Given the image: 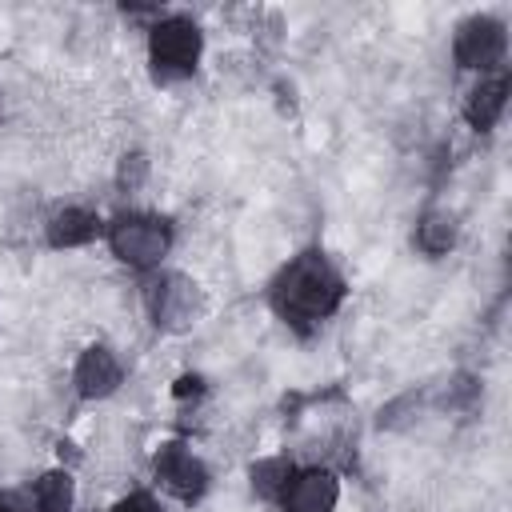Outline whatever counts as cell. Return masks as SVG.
<instances>
[{"label": "cell", "mask_w": 512, "mask_h": 512, "mask_svg": "<svg viewBox=\"0 0 512 512\" xmlns=\"http://www.w3.org/2000/svg\"><path fill=\"white\" fill-rule=\"evenodd\" d=\"M340 300H344V276L324 260V252H300L272 284V308L296 328L332 316Z\"/></svg>", "instance_id": "obj_1"}, {"label": "cell", "mask_w": 512, "mask_h": 512, "mask_svg": "<svg viewBox=\"0 0 512 512\" xmlns=\"http://www.w3.org/2000/svg\"><path fill=\"white\" fill-rule=\"evenodd\" d=\"M200 48H204V36L188 16H160L148 32V60H152L156 80L192 76Z\"/></svg>", "instance_id": "obj_2"}, {"label": "cell", "mask_w": 512, "mask_h": 512, "mask_svg": "<svg viewBox=\"0 0 512 512\" xmlns=\"http://www.w3.org/2000/svg\"><path fill=\"white\" fill-rule=\"evenodd\" d=\"M108 244H112V256L132 264V268H156L172 244V228L168 220L160 216H144V212H128V216H116L112 228H108Z\"/></svg>", "instance_id": "obj_3"}, {"label": "cell", "mask_w": 512, "mask_h": 512, "mask_svg": "<svg viewBox=\"0 0 512 512\" xmlns=\"http://www.w3.org/2000/svg\"><path fill=\"white\" fill-rule=\"evenodd\" d=\"M200 308H204L200 288H196L188 276H180V272L160 276V280H152V284H148V312H152L156 328L184 332V328H192V324H196Z\"/></svg>", "instance_id": "obj_4"}, {"label": "cell", "mask_w": 512, "mask_h": 512, "mask_svg": "<svg viewBox=\"0 0 512 512\" xmlns=\"http://www.w3.org/2000/svg\"><path fill=\"white\" fill-rule=\"evenodd\" d=\"M504 48H508V36H504V24L492 20V16H468L460 28H456V40H452V56L460 68H496L504 60Z\"/></svg>", "instance_id": "obj_5"}, {"label": "cell", "mask_w": 512, "mask_h": 512, "mask_svg": "<svg viewBox=\"0 0 512 512\" xmlns=\"http://www.w3.org/2000/svg\"><path fill=\"white\" fill-rule=\"evenodd\" d=\"M152 464H156V476L164 480V488H168L176 500L196 504V500L208 492V468H204L180 440L160 444V452H156Z\"/></svg>", "instance_id": "obj_6"}, {"label": "cell", "mask_w": 512, "mask_h": 512, "mask_svg": "<svg viewBox=\"0 0 512 512\" xmlns=\"http://www.w3.org/2000/svg\"><path fill=\"white\" fill-rule=\"evenodd\" d=\"M340 500V484L328 468H304V472H292L280 504L284 512H332Z\"/></svg>", "instance_id": "obj_7"}, {"label": "cell", "mask_w": 512, "mask_h": 512, "mask_svg": "<svg viewBox=\"0 0 512 512\" xmlns=\"http://www.w3.org/2000/svg\"><path fill=\"white\" fill-rule=\"evenodd\" d=\"M120 376H124V372H120V360H116L112 348H104V344L84 348L80 360H76V372H72L76 392H80L84 400H100V396L116 392Z\"/></svg>", "instance_id": "obj_8"}, {"label": "cell", "mask_w": 512, "mask_h": 512, "mask_svg": "<svg viewBox=\"0 0 512 512\" xmlns=\"http://www.w3.org/2000/svg\"><path fill=\"white\" fill-rule=\"evenodd\" d=\"M504 104H508V76H504V72L484 76V80L468 92V100H464V120H468L476 132H488V128L500 120Z\"/></svg>", "instance_id": "obj_9"}, {"label": "cell", "mask_w": 512, "mask_h": 512, "mask_svg": "<svg viewBox=\"0 0 512 512\" xmlns=\"http://www.w3.org/2000/svg\"><path fill=\"white\" fill-rule=\"evenodd\" d=\"M100 236V216L88 208H60L48 220V244L52 248H80Z\"/></svg>", "instance_id": "obj_10"}, {"label": "cell", "mask_w": 512, "mask_h": 512, "mask_svg": "<svg viewBox=\"0 0 512 512\" xmlns=\"http://www.w3.org/2000/svg\"><path fill=\"white\" fill-rule=\"evenodd\" d=\"M456 216L452 212H444V208H428L424 216H420V224H416V248L424 252V256H444L452 244H456Z\"/></svg>", "instance_id": "obj_11"}, {"label": "cell", "mask_w": 512, "mask_h": 512, "mask_svg": "<svg viewBox=\"0 0 512 512\" xmlns=\"http://www.w3.org/2000/svg\"><path fill=\"white\" fill-rule=\"evenodd\" d=\"M32 504L36 512H72V476L60 468L44 472L32 488Z\"/></svg>", "instance_id": "obj_12"}, {"label": "cell", "mask_w": 512, "mask_h": 512, "mask_svg": "<svg viewBox=\"0 0 512 512\" xmlns=\"http://www.w3.org/2000/svg\"><path fill=\"white\" fill-rule=\"evenodd\" d=\"M288 480H292V460H284V456H268V460L252 464V492L264 500H280Z\"/></svg>", "instance_id": "obj_13"}, {"label": "cell", "mask_w": 512, "mask_h": 512, "mask_svg": "<svg viewBox=\"0 0 512 512\" xmlns=\"http://www.w3.org/2000/svg\"><path fill=\"white\" fill-rule=\"evenodd\" d=\"M144 176H148V156H140V152L124 156L120 168H116V184H120L124 192H136V188L144 184Z\"/></svg>", "instance_id": "obj_14"}, {"label": "cell", "mask_w": 512, "mask_h": 512, "mask_svg": "<svg viewBox=\"0 0 512 512\" xmlns=\"http://www.w3.org/2000/svg\"><path fill=\"white\" fill-rule=\"evenodd\" d=\"M112 512H160V504H156L148 492H132V496H124Z\"/></svg>", "instance_id": "obj_15"}, {"label": "cell", "mask_w": 512, "mask_h": 512, "mask_svg": "<svg viewBox=\"0 0 512 512\" xmlns=\"http://www.w3.org/2000/svg\"><path fill=\"white\" fill-rule=\"evenodd\" d=\"M0 512H36L32 492H4L0 496Z\"/></svg>", "instance_id": "obj_16"}, {"label": "cell", "mask_w": 512, "mask_h": 512, "mask_svg": "<svg viewBox=\"0 0 512 512\" xmlns=\"http://www.w3.org/2000/svg\"><path fill=\"white\" fill-rule=\"evenodd\" d=\"M172 392H176L180 400H184V396H200V392H204V380H200V376H180Z\"/></svg>", "instance_id": "obj_17"}]
</instances>
